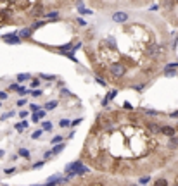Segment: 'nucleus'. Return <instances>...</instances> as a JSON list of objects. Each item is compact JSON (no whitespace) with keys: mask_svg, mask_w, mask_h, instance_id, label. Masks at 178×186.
Instances as JSON below:
<instances>
[{"mask_svg":"<svg viewBox=\"0 0 178 186\" xmlns=\"http://www.w3.org/2000/svg\"><path fill=\"white\" fill-rule=\"evenodd\" d=\"M162 52H164V47H161V45L154 43V45H151V47H147L145 55H147V57H157V55H161Z\"/></svg>","mask_w":178,"mask_h":186,"instance_id":"obj_1","label":"nucleus"},{"mask_svg":"<svg viewBox=\"0 0 178 186\" xmlns=\"http://www.w3.org/2000/svg\"><path fill=\"white\" fill-rule=\"evenodd\" d=\"M176 69H178V62H169V64L164 66L162 74L168 76V78H175V76H176Z\"/></svg>","mask_w":178,"mask_h":186,"instance_id":"obj_2","label":"nucleus"},{"mask_svg":"<svg viewBox=\"0 0 178 186\" xmlns=\"http://www.w3.org/2000/svg\"><path fill=\"white\" fill-rule=\"evenodd\" d=\"M30 14H31V17H35V19H37V17H42L43 14H45V11H43V4H42V2H38V4H35Z\"/></svg>","mask_w":178,"mask_h":186,"instance_id":"obj_3","label":"nucleus"},{"mask_svg":"<svg viewBox=\"0 0 178 186\" xmlns=\"http://www.w3.org/2000/svg\"><path fill=\"white\" fill-rule=\"evenodd\" d=\"M113 21L114 22H126L128 21V12H124V11L113 12Z\"/></svg>","mask_w":178,"mask_h":186,"instance_id":"obj_4","label":"nucleus"},{"mask_svg":"<svg viewBox=\"0 0 178 186\" xmlns=\"http://www.w3.org/2000/svg\"><path fill=\"white\" fill-rule=\"evenodd\" d=\"M109 69H111L113 76H116V78H119V76H123L124 73H126V67H124L123 64H113Z\"/></svg>","mask_w":178,"mask_h":186,"instance_id":"obj_5","label":"nucleus"},{"mask_svg":"<svg viewBox=\"0 0 178 186\" xmlns=\"http://www.w3.org/2000/svg\"><path fill=\"white\" fill-rule=\"evenodd\" d=\"M159 134H164V136L173 138V136L176 134V129L171 128V126H161V128H159Z\"/></svg>","mask_w":178,"mask_h":186,"instance_id":"obj_6","label":"nucleus"},{"mask_svg":"<svg viewBox=\"0 0 178 186\" xmlns=\"http://www.w3.org/2000/svg\"><path fill=\"white\" fill-rule=\"evenodd\" d=\"M4 42H5V43H11V45H19V43H21V40H19V36H17V35H5V36H4Z\"/></svg>","mask_w":178,"mask_h":186,"instance_id":"obj_7","label":"nucleus"},{"mask_svg":"<svg viewBox=\"0 0 178 186\" xmlns=\"http://www.w3.org/2000/svg\"><path fill=\"white\" fill-rule=\"evenodd\" d=\"M33 35V31L30 29V28H23L21 31L17 33V36H19V40H23V38H30Z\"/></svg>","mask_w":178,"mask_h":186,"instance_id":"obj_8","label":"nucleus"},{"mask_svg":"<svg viewBox=\"0 0 178 186\" xmlns=\"http://www.w3.org/2000/svg\"><path fill=\"white\" fill-rule=\"evenodd\" d=\"M116 95H118V90H111V91H109V93H107V96H106V98L102 100V107H106V105H107V103H109V100H113V98H114Z\"/></svg>","mask_w":178,"mask_h":186,"instance_id":"obj_9","label":"nucleus"},{"mask_svg":"<svg viewBox=\"0 0 178 186\" xmlns=\"http://www.w3.org/2000/svg\"><path fill=\"white\" fill-rule=\"evenodd\" d=\"M145 126H147V129H149L152 134H159V128H161V126H157L156 122H147Z\"/></svg>","mask_w":178,"mask_h":186,"instance_id":"obj_10","label":"nucleus"},{"mask_svg":"<svg viewBox=\"0 0 178 186\" xmlns=\"http://www.w3.org/2000/svg\"><path fill=\"white\" fill-rule=\"evenodd\" d=\"M64 148H66V143L62 141V143H59V145H54V148L50 150V154H52V155H57V154H61Z\"/></svg>","mask_w":178,"mask_h":186,"instance_id":"obj_11","label":"nucleus"},{"mask_svg":"<svg viewBox=\"0 0 178 186\" xmlns=\"http://www.w3.org/2000/svg\"><path fill=\"white\" fill-rule=\"evenodd\" d=\"M57 105H59V102H57V100L47 102V103H45V109H43V110H54V109H55Z\"/></svg>","mask_w":178,"mask_h":186,"instance_id":"obj_12","label":"nucleus"},{"mask_svg":"<svg viewBox=\"0 0 178 186\" xmlns=\"http://www.w3.org/2000/svg\"><path fill=\"white\" fill-rule=\"evenodd\" d=\"M9 21V11H0V24Z\"/></svg>","mask_w":178,"mask_h":186,"instance_id":"obj_13","label":"nucleus"},{"mask_svg":"<svg viewBox=\"0 0 178 186\" xmlns=\"http://www.w3.org/2000/svg\"><path fill=\"white\" fill-rule=\"evenodd\" d=\"M43 16H45V17H49V19H54V17L59 16V11H55V9H54V11H47L45 14H43Z\"/></svg>","mask_w":178,"mask_h":186,"instance_id":"obj_14","label":"nucleus"},{"mask_svg":"<svg viewBox=\"0 0 178 186\" xmlns=\"http://www.w3.org/2000/svg\"><path fill=\"white\" fill-rule=\"evenodd\" d=\"M42 26H45V22H43V21H35L31 24V28H30V29H31V31H35V29H40Z\"/></svg>","mask_w":178,"mask_h":186,"instance_id":"obj_15","label":"nucleus"},{"mask_svg":"<svg viewBox=\"0 0 178 186\" xmlns=\"http://www.w3.org/2000/svg\"><path fill=\"white\" fill-rule=\"evenodd\" d=\"M28 124H30V122H28V121L17 122V124H16V129H17V131H23V129H26V128H28Z\"/></svg>","mask_w":178,"mask_h":186,"instance_id":"obj_16","label":"nucleus"},{"mask_svg":"<svg viewBox=\"0 0 178 186\" xmlns=\"http://www.w3.org/2000/svg\"><path fill=\"white\" fill-rule=\"evenodd\" d=\"M28 79H31V74H28V73H24V74H17V81H28Z\"/></svg>","mask_w":178,"mask_h":186,"instance_id":"obj_17","label":"nucleus"},{"mask_svg":"<svg viewBox=\"0 0 178 186\" xmlns=\"http://www.w3.org/2000/svg\"><path fill=\"white\" fill-rule=\"evenodd\" d=\"M154 186H168V179L166 178H159V179L154 183Z\"/></svg>","mask_w":178,"mask_h":186,"instance_id":"obj_18","label":"nucleus"},{"mask_svg":"<svg viewBox=\"0 0 178 186\" xmlns=\"http://www.w3.org/2000/svg\"><path fill=\"white\" fill-rule=\"evenodd\" d=\"M50 143H52V145H59V143H62V136H61V134H55L54 138L50 140Z\"/></svg>","mask_w":178,"mask_h":186,"instance_id":"obj_19","label":"nucleus"},{"mask_svg":"<svg viewBox=\"0 0 178 186\" xmlns=\"http://www.w3.org/2000/svg\"><path fill=\"white\" fill-rule=\"evenodd\" d=\"M59 126H61V128H69V126H71V121H69V119H61V121H59Z\"/></svg>","mask_w":178,"mask_h":186,"instance_id":"obj_20","label":"nucleus"},{"mask_svg":"<svg viewBox=\"0 0 178 186\" xmlns=\"http://www.w3.org/2000/svg\"><path fill=\"white\" fill-rule=\"evenodd\" d=\"M30 110H31L33 114H38V112L42 110V107H40V105H37V103H31V105H30Z\"/></svg>","mask_w":178,"mask_h":186,"instance_id":"obj_21","label":"nucleus"},{"mask_svg":"<svg viewBox=\"0 0 178 186\" xmlns=\"http://www.w3.org/2000/svg\"><path fill=\"white\" fill-rule=\"evenodd\" d=\"M106 43H107L109 47L116 48V42H114V38H113V36H107V38H106Z\"/></svg>","mask_w":178,"mask_h":186,"instance_id":"obj_22","label":"nucleus"},{"mask_svg":"<svg viewBox=\"0 0 178 186\" xmlns=\"http://www.w3.org/2000/svg\"><path fill=\"white\" fill-rule=\"evenodd\" d=\"M78 12H80L81 16H90V14H93L90 9H85V7H83V9H78Z\"/></svg>","mask_w":178,"mask_h":186,"instance_id":"obj_23","label":"nucleus"},{"mask_svg":"<svg viewBox=\"0 0 178 186\" xmlns=\"http://www.w3.org/2000/svg\"><path fill=\"white\" fill-rule=\"evenodd\" d=\"M52 129V122L50 121H43V129L42 131H50Z\"/></svg>","mask_w":178,"mask_h":186,"instance_id":"obj_24","label":"nucleus"},{"mask_svg":"<svg viewBox=\"0 0 178 186\" xmlns=\"http://www.w3.org/2000/svg\"><path fill=\"white\" fill-rule=\"evenodd\" d=\"M43 165H45V162H43V160H38V162H35V164L31 165V169H42Z\"/></svg>","mask_w":178,"mask_h":186,"instance_id":"obj_25","label":"nucleus"},{"mask_svg":"<svg viewBox=\"0 0 178 186\" xmlns=\"http://www.w3.org/2000/svg\"><path fill=\"white\" fill-rule=\"evenodd\" d=\"M19 155L24 157V159H30V152H28V148H21L19 150Z\"/></svg>","mask_w":178,"mask_h":186,"instance_id":"obj_26","label":"nucleus"},{"mask_svg":"<svg viewBox=\"0 0 178 186\" xmlns=\"http://www.w3.org/2000/svg\"><path fill=\"white\" fill-rule=\"evenodd\" d=\"M42 133H43L42 129H37V131H35V133L31 134V138H33V140H38L40 136H42Z\"/></svg>","mask_w":178,"mask_h":186,"instance_id":"obj_27","label":"nucleus"},{"mask_svg":"<svg viewBox=\"0 0 178 186\" xmlns=\"http://www.w3.org/2000/svg\"><path fill=\"white\" fill-rule=\"evenodd\" d=\"M145 114H149V116H159L161 112L159 110H152V109H145Z\"/></svg>","mask_w":178,"mask_h":186,"instance_id":"obj_28","label":"nucleus"},{"mask_svg":"<svg viewBox=\"0 0 178 186\" xmlns=\"http://www.w3.org/2000/svg\"><path fill=\"white\" fill-rule=\"evenodd\" d=\"M81 121H83V117H78V119H75V121H71V128H76Z\"/></svg>","mask_w":178,"mask_h":186,"instance_id":"obj_29","label":"nucleus"},{"mask_svg":"<svg viewBox=\"0 0 178 186\" xmlns=\"http://www.w3.org/2000/svg\"><path fill=\"white\" fill-rule=\"evenodd\" d=\"M38 76H40V78H43V79H50V81L55 79V76H54V74H38Z\"/></svg>","mask_w":178,"mask_h":186,"instance_id":"obj_30","label":"nucleus"},{"mask_svg":"<svg viewBox=\"0 0 178 186\" xmlns=\"http://www.w3.org/2000/svg\"><path fill=\"white\" fill-rule=\"evenodd\" d=\"M40 83H42V81L37 78V79H33V81H31V86H33V88H38V86H40Z\"/></svg>","mask_w":178,"mask_h":186,"instance_id":"obj_31","label":"nucleus"},{"mask_svg":"<svg viewBox=\"0 0 178 186\" xmlns=\"http://www.w3.org/2000/svg\"><path fill=\"white\" fill-rule=\"evenodd\" d=\"M23 105H26V98H19L17 100V107H23Z\"/></svg>","mask_w":178,"mask_h":186,"instance_id":"obj_32","label":"nucleus"},{"mask_svg":"<svg viewBox=\"0 0 178 186\" xmlns=\"http://www.w3.org/2000/svg\"><path fill=\"white\" fill-rule=\"evenodd\" d=\"M149 181H151V178H149V176H144V178H140V183H142V184H145V183H149Z\"/></svg>","mask_w":178,"mask_h":186,"instance_id":"obj_33","label":"nucleus"},{"mask_svg":"<svg viewBox=\"0 0 178 186\" xmlns=\"http://www.w3.org/2000/svg\"><path fill=\"white\" fill-rule=\"evenodd\" d=\"M33 96H42V90H33Z\"/></svg>","mask_w":178,"mask_h":186,"instance_id":"obj_34","label":"nucleus"},{"mask_svg":"<svg viewBox=\"0 0 178 186\" xmlns=\"http://www.w3.org/2000/svg\"><path fill=\"white\" fill-rule=\"evenodd\" d=\"M7 96H9V95H7L5 91H0V100H5Z\"/></svg>","mask_w":178,"mask_h":186,"instance_id":"obj_35","label":"nucleus"},{"mask_svg":"<svg viewBox=\"0 0 178 186\" xmlns=\"http://www.w3.org/2000/svg\"><path fill=\"white\" fill-rule=\"evenodd\" d=\"M61 95H62V96H71V93L68 90H61Z\"/></svg>","mask_w":178,"mask_h":186,"instance_id":"obj_36","label":"nucleus"},{"mask_svg":"<svg viewBox=\"0 0 178 186\" xmlns=\"http://www.w3.org/2000/svg\"><path fill=\"white\" fill-rule=\"evenodd\" d=\"M38 121H40V117H38L37 114H33V116H31V122H38Z\"/></svg>","mask_w":178,"mask_h":186,"instance_id":"obj_37","label":"nucleus"},{"mask_svg":"<svg viewBox=\"0 0 178 186\" xmlns=\"http://www.w3.org/2000/svg\"><path fill=\"white\" fill-rule=\"evenodd\" d=\"M19 116H21V119H24V117H28V110H21V112H19Z\"/></svg>","mask_w":178,"mask_h":186,"instance_id":"obj_38","label":"nucleus"},{"mask_svg":"<svg viewBox=\"0 0 178 186\" xmlns=\"http://www.w3.org/2000/svg\"><path fill=\"white\" fill-rule=\"evenodd\" d=\"M169 116L173 117V119H178V110H175V112H171V114H169Z\"/></svg>","mask_w":178,"mask_h":186,"instance_id":"obj_39","label":"nucleus"},{"mask_svg":"<svg viewBox=\"0 0 178 186\" xmlns=\"http://www.w3.org/2000/svg\"><path fill=\"white\" fill-rule=\"evenodd\" d=\"M14 171H16V169H14V167H11V169H5V174H12Z\"/></svg>","mask_w":178,"mask_h":186,"instance_id":"obj_40","label":"nucleus"},{"mask_svg":"<svg viewBox=\"0 0 178 186\" xmlns=\"http://www.w3.org/2000/svg\"><path fill=\"white\" fill-rule=\"evenodd\" d=\"M90 186H104V183H99V181H95V183H92Z\"/></svg>","mask_w":178,"mask_h":186,"instance_id":"obj_41","label":"nucleus"},{"mask_svg":"<svg viewBox=\"0 0 178 186\" xmlns=\"http://www.w3.org/2000/svg\"><path fill=\"white\" fill-rule=\"evenodd\" d=\"M124 107H126V110H131V105H130L128 102H124Z\"/></svg>","mask_w":178,"mask_h":186,"instance_id":"obj_42","label":"nucleus"},{"mask_svg":"<svg viewBox=\"0 0 178 186\" xmlns=\"http://www.w3.org/2000/svg\"><path fill=\"white\" fill-rule=\"evenodd\" d=\"M11 90H17V91H19V86H17V85H11Z\"/></svg>","mask_w":178,"mask_h":186,"instance_id":"obj_43","label":"nucleus"},{"mask_svg":"<svg viewBox=\"0 0 178 186\" xmlns=\"http://www.w3.org/2000/svg\"><path fill=\"white\" fill-rule=\"evenodd\" d=\"M4 155H5V152H4V150H0V159H2Z\"/></svg>","mask_w":178,"mask_h":186,"instance_id":"obj_44","label":"nucleus"},{"mask_svg":"<svg viewBox=\"0 0 178 186\" xmlns=\"http://www.w3.org/2000/svg\"><path fill=\"white\" fill-rule=\"evenodd\" d=\"M0 107H2V103H0Z\"/></svg>","mask_w":178,"mask_h":186,"instance_id":"obj_45","label":"nucleus"}]
</instances>
